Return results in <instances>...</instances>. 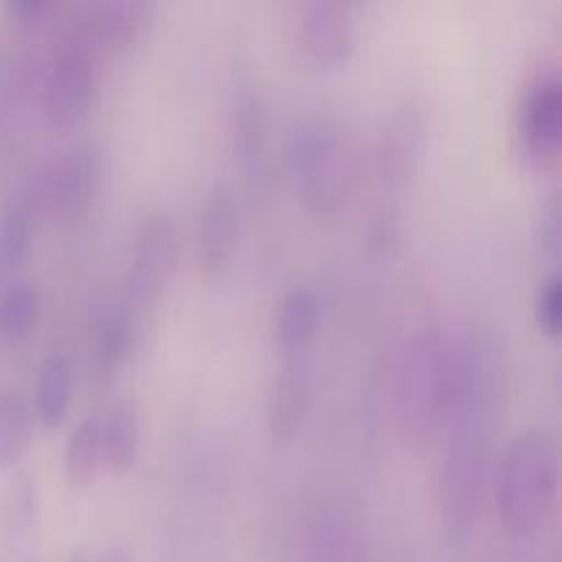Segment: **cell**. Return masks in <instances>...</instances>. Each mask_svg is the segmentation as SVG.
Masks as SVG:
<instances>
[{
  "mask_svg": "<svg viewBox=\"0 0 562 562\" xmlns=\"http://www.w3.org/2000/svg\"><path fill=\"white\" fill-rule=\"evenodd\" d=\"M508 404V355L499 327L475 324L456 340L453 401L445 420L439 464V516L453 541H467L481 521L494 467V445Z\"/></svg>",
  "mask_w": 562,
  "mask_h": 562,
  "instance_id": "1",
  "label": "cell"
},
{
  "mask_svg": "<svg viewBox=\"0 0 562 562\" xmlns=\"http://www.w3.org/2000/svg\"><path fill=\"white\" fill-rule=\"evenodd\" d=\"M456 340L437 327L417 329L395 366V426L412 450H423L442 434L453 401Z\"/></svg>",
  "mask_w": 562,
  "mask_h": 562,
  "instance_id": "2",
  "label": "cell"
},
{
  "mask_svg": "<svg viewBox=\"0 0 562 562\" xmlns=\"http://www.w3.org/2000/svg\"><path fill=\"white\" fill-rule=\"evenodd\" d=\"M426 143L428 124L420 104L404 102L384 115L371 162L376 203L366 225V245L373 256H393L398 250L404 195L420 173Z\"/></svg>",
  "mask_w": 562,
  "mask_h": 562,
  "instance_id": "3",
  "label": "cell"
},
{
  "mask_svg": "<svg viewBox=\"0 0 562 562\" xmlns=\"http://www.w3.org/2000/svg\"><path fill=\"white\" fill-rule=\"evenodd\" d=\"M560 450L549 428L516 434L497 459L494 503L510 538H527L543 527L558 499Z\"/></svg>",
  "mask_w": 562,
  "mask_h": 562,
  "instance_id": "4",
  "label": "cell"
},
{
  "mask_svg": "<svg viewBox=\"0 0 562 562\" xmlns=\"http://www.w3.org/2000/svg\"><path fill=\"white\" fill-rule=\"evenodd\" d=\"M285 168L302 203L318 217H335L355 187L349 143L329 119H307L285 140Z\"/></svg>",
  "mask_w": 562,
  "mask_h": 562,
  "instance_id": "5",
  "label": "cell"
},
{
  "mask_svg": "<svg viewBox=\"0 0 562 562\" xmlns=\"http://www.w3.org/2000/svg\"><path fill=\"white\" fill-rule=\"evenodd\" d=\"M179 228H176V220L170 217V212H165V209L148 212L132 236L130 267H126L124 285L119 291L121 302L140 322L157 307V302L168 291L176 263H179Z\"/></svg>",
  "mask_w": 562,
  "mask_h": 562,
  "instance_id": "6",
  "label": "cell"
},
{
  "mask_svg": "<svg viewBox=\"0 0 562 562\" xmlns=\"http://www.w3.org/2000/svg\"><path fill=\"white\" fill-rule=\"evenodd\" d=\"M228 140L250 198H269L272 190V137L263 91L250 71H239L228 88Z\"/></svg>",
  "mask_w": 562,
  "mask_h": 562,
  "instance_id": "7",
  "label": "cell"
},
{
  "mask_svg": "<svg viewBox=\"0 0 562 562\" xmlns=\"http://www.w3.org/2000/svg\"><path fill=\"white\" fill-rule=\"evenodd\" d=\"M97 60L93 44L71 25L44 75L42 104L49 124L69 130L86 119L97 93Z\"/></svg>",
  "mask_w": 562,
  "mask_h": 562,
  "instance_id": "8",
  "label": "cell"
},
{
  "mask_svg": "<svg viewBox=\"0 0 562 562\" xmlns=\"http://www.w3.org/2000/svg\"><path fill=\"white\" fill-rule=\"evenodd\" d=\"M99 184V148L93 140L71 143L66 151L55 154L27 181L36 214L75 217L88 209Z\"/></svg>",
  "mask_w": 562,
  "mask_h": 562,
  "instance_id": "9",
  "label": "cell"
},
{
  "mask_svg": "<svg viewBox=\"0 0 562 562\" xmlns=\"http://www.w3.org/2000/svg\"><path fill=\"white\" fill-rule=\"evenodd\" d=\"M562 146V82L558 69H543L521 93L516 113V154L536 170L558 165Z\"/></svg>",
  "mask_w": 562,
  "mask_h": 562,
  "instance_id": "10",
  "label": "cell"
},
{
  "mask_svg": "<svg viewBox=\"0 0 562 562\" xmlns=\"http://www.w3.org/2000/svg\"><path fill=\"white\" fill-rule=\"evenodd\" d=\"M305 562H368L362 516L340 494H324L313 503L305 525Z\"/></svg>",
  "mask_w": 562,
  "mask_h": 562,
  "instance_id": "11",
  "label": "cell"
},
{
  "mask_svg": "<svg viewBox=\"0 0 562 562\" xmlns=\"http://www.w3.org/2000/svg\"><path fill=\"white\" fill-rule=\"evenodd\" d=\"M313 406V362L305 351L283 357L272 379L267 401V426L269 437L278 448L294 442L305 428L307 415Z\"/></svg>",
  "mask_w": 562,
  "mask_h": 562,
  "instance_id": "12",
  "label": "cell"
},
{
  "mask_svg": "<svg viewBox=\"0 0 562 562\" xmlns=\"http://www.w3.org/2000/svg\"><path fill=\"white\" fill-rule=\"evenodd\" d=\"M241 234V209L234 187L217 181L203 198V206L198 212L195 231V252L198 263L206 274H220L228 269L231 258L236 256Z\"/></svg>",
  "mask_w": 562,
  "mask_h": 562,
  "instance_id": "13",
  "label": "cell"
},
{
  "mask_svg": "<svg viewBox=\"0 0 562 562\" xmlns=\"http://www.w3.org/2000/svg\"><path fill=\"white\" fill-rule=\"evenodd\" d=\"M300 47L313 64L338 66L355 53L357 20L349 5L333 0H313L300 9Z\"/></svg>",
  "mask_w": 562,
  "mask_h": 562,
  "instance_id": "14",
  "label": "cell"
},
{
  "mask_svg": "<svg viewBox=\"0 0 562 562\" xmlns=\"http://www.w3.org/2000/svg\"><path fill=\"white\" fill-rule=\"evenodd\" d=\"M154 11L157 9L148 0H97L80 11L75 27L99 55L124 53L146 36Z\"/></svg>",
  "mask_w": 562,
  "mask_h": 562,
  "instance_id": "15",
  "label": "cell"
},
{
  "mask_svg": "<svg viewBox=\"0 0 562 562\" xmlns=\"http://www.w3.org/2000/svg\"><path fill=\"white\" fill-rule=\"evenodd\" d=\"M71 401H75V362L64 351H53L38 362L33 379L31 406L36 423H42L44 428H58L69 417Z\"/></svg>",
  "mask_w": 562,
  "mask_h": 562,
  "instance_id": "16",
  "label": "cell"
},
{
  "mask_svg": "<svg viewBox=\"0 0 562 562\" xmlns=\"http://www.w3.org/2000/svg\"><path fill=\"white\" fill-rule=\"evenodd\" d=\"M104 467L126 472L140 456V412L132 398H115L97 415Z\"/></svg>",
  "mask_w": 562,
  "mask_h": 562,
  "instance_id": "17",
  "label": "cell"
},
{
  "mask_svg": "<svg viewBox=\"0 0 562 562\" xmlns=\"http://www.w3.org/2000/svg\"><path fill=\"white\" fill-rule=\"evenodd\" d=\"M322 296L311 285H294L291 291H285L278 313H274V344L283 349V355L305 351L322 329Z\"/></svg>",
  "mask_w": 562,
  "mask_h": 562,
  "instance_id": "18",
  "label": "cell"
},
{
  "mask_svg": "<svg viewBox=\"0 0 562 562\" xmlns=\"http://www.w3.org/2000/svg\"><path fill=\"white\" fill-rule=\"evenodd\" d=\"M36 217L38 214L27 184L5 201L3 212H0V280L3 283L20 278L22 263L31 252Z\"/></svg>",
  "mask_w": 562,
  "mask_h": 562,
  "instance_id": "19",
  "label": "cell"
},
{
  "mask_svg": "<svg viewBox=\"0 0 562 562\" xmlns=\"http://www.w3.org/2000/svg\"><path fill=\"white\" fill-rule=\"evenodd\" d=\"M140 318L132 316L130 307L119 294L108 296L97 313L93 335H97V355L104 368H115L135 351L140 338Z\"/></svg>",
  "mask_w": 562,
  "mask_h": 562,
  "instance_id": "20",
  "label": "cell"
},
{
  "mask_svg": "<svg viewBox=\"0 0 562 562\" xmlns=\"http://www.w3.org/2000/svg\"><path fill=\"white\" fill-rule=\"evenodd\" d=\"M33 415L31 398L16 384L0 387V467H16L33 445Z\"/></svg>",
  "mask_w": 562,
  "mask_h": 562,
  "instance_id": "21",
  "label": "cell"
},
{
  "mask_svg": "<svg viewBox=\"0 0 562 562\" xmlns=\"http://www.w3.org/2000/svg\"><path fill=\"white\" fill-rule=\"evenodd\" d=\"M38 505H42L38 477L25 467L11 472L3 497H0V527H3L5 541L20 543L31 536L38 521Z\"/></svg>",
  "mask_w": 562,
  "mask_h": 562,
  "instance_id": "22",
  "label": "cell"
},
{
  "mask_svg": "<svg viewBox=\"0 0 562 562\" xmlns=\"http://www.w3.org/2000/svg\"><path fill=\"white\" fill-rule=\"evenodd\" d=\"M104 470L102 437H99L97 415L75 423L64 445V477L71 488H86Z\"/></svg>",
  "mask_w": 562,
  "mask_h": 562,
  "instance_id": "23",
  "label": "cell"
},
{
  "mask_svg": "<svg viewBox=\"0 0 562 562\" xmlns=\"http://www.w3.org/2000/svg\"><path fill=\"white\" fill-rule=\"evenodd\" d=\"M42 313V291L36 280L14 278L0 289V340L3 344H22Z\"/></svg>",
  "mask_w": 562,
  "mask_h": 562,
  "instance_id": "24",
  "label": "cell"
},
{
  "mask_svg": "<svg viewBox=\"0 0 562 562\" xmlns=\"http://www.w3.org/2000/svg\"><path fill=\"white\" fill-rule=\"evenodd\" d=\"M536 239H538V250H541V256L549 258L552 269H558L560 252H562V195H560V190H554L552 195L547 198V203L541 206V214H538V225H536Z\"/></svg>",
  "mask_w": 562,
  "mask_h": 562,
  "instance_id": "25",
  "label": "cell"
},
{
  "mask_svg": "<svg viewBox=\"0 0 562 562\" xmlns=\"http://www.w3.org/2000/svg\"><path fill=\"white\" fill-rule=\"evenodd\" d=\"M536 324L549 335L558 338L562 324V278L558 269H549L536 291Z\"/></svg>",
  "mask_w": 562,
  "mask_h": 562,
  "instance_id": "26",
  "label": "cell"
},
{
  "mask_svg": "<svg viewBox=\"0 0 562 562\" xmlns=\"http://www.w3.org/2000/svg\"><path fill=\"white\" fill-rule=\"evenodd\" d=\"M49 11H53V3H47V0H11V3H5V14L22 31H33V27L42 25Z\"/></svg>",
  "mask_w": 562,
  "mask_h": 562,
  "instance_id": "27",
  "label": "cell"
},
{
  "mask_svg": "<svg viewBox=\"0 0 562 562\" xmlns=\"http://www.w3.org/2000/svg\"><path fill=\"white\" fill-rule=\"evenodd\" d=\"M71 562H130L126 547H104L93 554H77Z\"/></svg>",
  "mask_w": 562,
  "mask_h": 562,
  "instance_id": "28",
  "label": "cell"
}]
</instances>
